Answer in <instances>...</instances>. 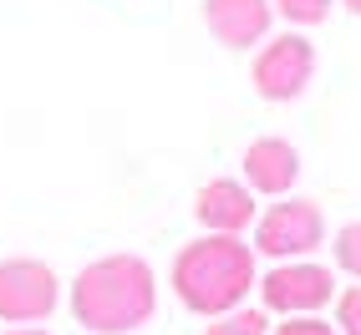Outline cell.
I'll return each instance as SVG.
<instances>
[{
    "instance_id": "obj_11",
    "label": "cell",
    "mask_w": 361,
    "mask_h": 335,
    "mask_svg": "<svg viewBox=\"0 0 361 335\" xmlns=\"http://www.w3.org/2000/svg\"><path fill=\"white\" fill-rule=\"evenodd\" d=\"M204 335H270L259 310H229V315H214V325Z\"/></svg>"
},
{
    "instance_id": "obj_10",
    "label": "cell",
    "mask_w": 361,
    "mask_h": 335,
    "mask_svg": "<svg viewBox=\"0 0 361 335\" xmlns=\"http://www.w3.org/2000/svg\"><path fill=\"white\" fill-rule=\"evenodd\" d=\"M280 20H290V26H321V20L336 11V0H270Z\"/></svg>"
},
{
    "instance_id": "obj_12",
    "label": "cell",
    "mask_w": 361,
    "mask_h": 335,
    "mask_svg": "<svg viewBox=\"0 0 361 335\" xmlns=\"http://www.w3.org/2000/svg\"><path fill=\"white\" fill-rule=\"evenodd\" d=\"M336 265H341L346 274H356L361 279V224H346L341 234H336Z\"/></svg>"
},
{
    "instance_id": "obj_13",
    "label": "cell",
    "mask_w": 361,
    "mask_h": 335,
    "mask_svg": "<svg viewBox=\"0 0 361 335\" xmlns=\"http://www.w3.org/2000/svg\"><path fill=\"white\" fill-rule=\"evenodd\" d=\"M331 305H336V325H341V335H361V284L341 290Z\"/></svg>"
},
{
    "instance_id": "obj_5",
    "label": "cell",
    "mask_w": 361,
    "mask_h": 335,
    "mask_svg": "<svg viewBox=\"0 0 361 335\" xmlns=\"http://www.w3.org/2000/svg\"><path fill=\"white\" fill-rule=\"evenodd\" d=\"M259 300L264 310H280V315H316L336 300V274L310 259H280L259 279Z\"/></svg>"
},
{
    "instance_id": "obj_9",
    "label": "cell",
    "mask_w": 361,
    "mask_h": 335,
    "mask_svg": "<svg viewBox=\"0 0 361 335\" xmlns=\"http://www.w3.org/2000/svg\"><path fill=\"white\" fill-rule=\"evenodd\" d=\"M194 219H199L209 234H245V229L259 219V208H255V194H250L239 178H214V183L199 188Z\"/></svg>"
},
{
    "instance_id": "obj_14",
    "label": "cell",
    "mask_w": 361,
    "mask_h": 335,
    "mask_svg": "<svg viewBox=\"0 0 361 335\" xmlns=\"http://www.w3.org/2000/svg\"><path fill=\"white\" fill-rule=\"evenodd\" d=\"M275 335H341V330L316 315H285V325H275Z\"/></svg>"
},
{
    "instance_id": "obj_1",
    "label": "cell",
    "mask_w": 361,
    "mask_h": 335,
    "mask_svg": "<svg viewBox=\"0 0 361 335\" xmlns=\"http://www.w3.org/2000/svg\"><path fill=\"white\" fill-rule=\"evenodd\" d=\"M158 310V279L148 259L137 254H107L71 279V315L92 335H128L148 325Z\"/></svg>"
},
{
    "instance_id": "obj_15",
    "label": "cell",
    "mask_w": 361,
    "mask_h": 335,
    "mask_svg": "<svg viewBox=\"0 0 361 335\" xmlns=\"http://www.w3.org/2000/svg\"><path fill=\"white\" fill-rule=\"evenodd\" d=\"M341 6H346L351 15H361V0H341Z\"/></svg>"
},
{
    "instance_id": "obj_16",
    "label": "cell",
    "mask_w": 361,
    "mask_h": 335,
    "mask_svg": "<svg viewBox=\"0 0 361 335\" xmlns=\"http://www.w3.org/2000/svg\"><path fill=\"white\" fill-rule=\"evenodd\" d=\"M11 335H46V330H11Z\"/></svg>"
},
{
    "instance_id": "obj_3",
    "label": "cell",
    "mask_w": 361,
    "mask_h": 335,
    "mask_svg": "<svg viewBox=\"0 0 361 335\" xmlns=\"http://www.w3.org/2000/svg\"><path fill=\"white\" fill-rule=\"evenodd\" d=\"M321 244H326V208L316 198L285 194L255 219V254H264V259H305Z\"/></svg>"
},
{
    "instance_id": "obj_7",
    "label": "cell",
    "mask_w": 361,
    "mask_h": 335,
    "mask_svg": "<svg viewBox=\"0 0 361 335\" xmlns=\"http://www.w3.org/2000/svg\"><path fill=\"white\" fill-rule=\"evenodd\" d=\"M275 6L270 0H204V26L224 51H250L270 36Z\"/></svg>"
},
{
    "instance_id": "obj_8",
    "label": "cell",
    "mask_w": 361,
    "mask_h": 335,
    "mask_svg": "<svg viewBox=\"0 0 361 335\" xmlns=\"http://www.w3.org/2000/svg\"><path fill=\"white\" fill-rule=\"evenodd\" d=\"M300 183V148L290 137H255L245 148V188L264 198H285Z\"/></svg>"
},
{
    "instance_id": "obj_2",
    "label": "cell",
    "mask_w": 361,
    "mask_h": 335,
    "mask_svg": "<svg viewBox=\"0 0 361 335\" xmlns=\"http://www.w3.org/2000/svg\"><path fill=\"white\" fill-rule=\"evenodd\" d=\"M255 290V244L239 234H204L173 254V295L194 315H229Z\"/></svg>"
},
{
    "instance_id": "obj_4",
    "label": "cell",
    "mask_w": 361,
    "mask_h": 335,
    "mask_svg": "<svg viewBox=\"0 0 361 335\" xmlns=\"http://www.w3.org/2000/svg\"><path fill=\"white\" fill-rule=\"evenodd\" d=\"M250 82L264 102H295L305 97V87L316 82V46H310L300 31H285V36H264L255 66H250Z\"/></svg>"
},
{
    "instance_id": "obj_6",
    "label": "cell",
    "mask_w": 361,
    "mask_h": 335,
    "mask_svg": "<svg viewBox=\"0 0 361 335\" xmlns=\"http://www.w3.org/2000/svg\"><path fill=\"white\" fill-rule=\"evenodd\" d=\"M61 300V284L51 265L41 259H0V320H46Z\"/></svg>"
}]
</instances>
